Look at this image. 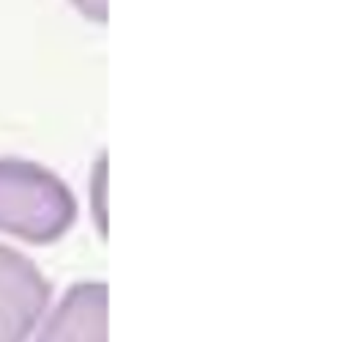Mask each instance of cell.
Listing matches in <instances>:
<instances>
[{
	"label": "cell",
	"mask_w": 350,
	"mask_h": 342,
	"mask_svg": "<svg viewBox=\"0 0 350 342\" xmlns=\"http://www.w3.org/2000/svg\"><path fill=\"white\" fill-rule=\"evenodd\" d=\"M77 222L71 189L27 159H0V233L25 244H55Z\"/></svg>",
	"instance_id": "1"
},
{
	"label": "cell",
	"mask_w": 350,
	"mask_h": 342,
	"mask_svg": "<svg viewBox=\"0 0 350 342\" xmlns=\"http://www.w3.org/2000/svg\"><path fill=\"white\" fill-rule=\"evenodd\" d=\"M52 298L49 279L38 265L0 244V342H27Z\"/></svg>",
	"instance_id": "2"
},
{
	"label": "cell",
	"mask_w": 350,
	"mask_h": 342,
	"mask_svg": "<svg viewBox=\"0 0 350 342\" xmlns=\"http://www.w3.org/2000/svg\"><path fill=\"white\" fill-rule=\"evenodd\" d=\"M36 342H107V285H71Z\"/></svg>",
	"instance_id": "3"
},
{
	"label": "cell",
	"mask_w": 350,
	"mask_h": 342,
	"mask_svg": "<svg viewBox=\"0 0 350 342\" xmlns=\"http://www.w3.org/2000/svg\"><path fill=\"white\" fill-rule=\"evenodd\" d=\"M71 3L90 22H107V0H71Z\"/></svg>",
	"instance_id": "4"
}]
</instances>
